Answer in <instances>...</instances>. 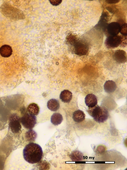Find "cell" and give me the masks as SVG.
I'll list each match as a JSON object with an SVG mask.
<instances>
[{"instance_id": "obj_1", "label": "cell", "mask_w": 127, "mask_h": 170, "mask_svg": "<svg viewBox=\"0 0 127 170\" xmlns=\"http://www.w3.org/2000/svg\"><path fill=\"white\" fill-rule=\"evenodd\" d=\"M24 159L28 163L34 164L39 162L43 156V151L38 144L31 143L27 145L23 150Z\"/></svg>"}, {"instance_id": "obj_2", "label": "cell", "mask_w": 127, "mask_h": 170, "mask_svg": "<svg viewBox=\"0 0 127 170\" xmlns=\"http://www.w3.org/2000/svg\"><path fill=\"white\" fill-rule=\"evenodd\" d=\"M87 112L96 122L103 123L106 121L109 116L108 112L105 107L96 105L92 107H89Z\"/></svg>"}, {"instance_id": "obj_3", "label": "cell", "mask_w": 127, "mask_h": 170, "mask_svg": "<svg viewBox=\"0 0 127 170\" xmlns=\"http://www.w3.org/2000/svg\"><path fill=\"white\" fill-rule=\"evenodd\" d=\"M69 44L72 46L73 52L77 55L80 56L85 55L88 53L89 45L83 40L76 37L73 42Z\"/></svg>"}, {"instance_id": "obj_4", "label": "cell", "mask_w": 127, "mask_h": 170, "mask_svg": "<svg viewBox=\"0 0 127 170\" xmlns=\"http://www.w3.org/2000/svg\"><path fill=\"white\" fill-rule=\"evenodd\" d=\"M20 121L22 125L26 128L32 129L37 123L36 116L29 113H26L20 119Z\"/></svg>"}, {"instance_id": "obj_5", "label": "cell", "mask_w": 127, "mask_h": 170, "mask_svg": "<svg viewBox=\"0 0 127 170\" xmlns=\"http://www.w3.org/2000/svg\"><path fill=\"white\" fill-rule=\"evenodd\" d=\"M123 40V38L121 36H109L106 38L105 43L107 48H114L121 45Z\"/></svg>"}, {"instance_id": "obj_6", "label": "cell", "mask_w": 127, "mask_h": 170, "mask_svg": "<svg viewBox=\"0 0 127 170\" xmlns=\"http://www.w3.org/2000/svg\"><path fill=\"white\" fill-rule=\"evenodd\" d=\"M10 120L9 126L12 132L14 133H18L21 128L20 119L17 115H14L11 116Z\"/></svg>"}, {"instance_id": "obj_7", "label": "cell", "mask_w": 127, "mask_h": 170, "mask_svg": "<svg viewBox=\"0 0 127 170\" xmlns=\"http://www.w3.org/2000/svg\"><path fill=\"white\" fill-rule=\"evenodd\" d=\"M109 14L106 11L103 12L101 14L98 23L95 26V28L97 29L102 30L105 32L108 24Z\"/></svg>"}, {"instance_id": "obj_8", "label": "cell", "mask_w": 127, "mask_h": 170, "mask_svg": "<svg viewBox=\"0 0 127 170\" xmlns=\"http://www.w3.org/2000/svg\"><path fill=\"white\" fill-rule=\"evenodd\" d=\"M121 26L119 23L112 22L108 24L105 32L107 33V36L117 35L120 32Z\"/></svg>"}, {"instance_id": "obj_9", "label": "cell", "mask_w": 127, "mask_h": 170, "mask_svg": "<svg viewBox=\"0 0 127 170\" xmlns=\"http://www.w3.org/2000/svg\"><path fill=\"white\" fill-rule=\"evenodd\" d=\"M113 58L117 63L120 64L124 63L127 61V53L123 50H118L114 52Z\"/></svg>"}, {"instance_id": "obj_10", "label": "cell", "mask_w": 127, "mask_h": 170, "mask_svg": "<svg viewBox=\"0 0 127 170\" xmlns=\"http://www.w3.org/2000/svg\"><path fill=\"white\" fill-rule=\"evenodd\" d=\"M85 103L88 107H92L96 105L97 103V97L93 94H87L85 98Z\"/></svg>"}, {"instance_id": "obj_11", "label": "cell", "mask_w": 127, "mask_h": 170, "mask_svg": "<svg viewBox=\"0 0 127 170\" xmlns=\"http://www.w3.org/2000/svg\"><path fill=\"white\" fill-rule=\"evenodd\" d=\"M72 97V93L69 90L64 89L62 91L60 95V98L64 103H68L71 100Z\"/></svg>"}, {"instance_id": "obj_12", "label": "cell", "mask_w": 127, "mask_h": 170, "mask_svg": "<svg viewBox=\"0 0 127 170\" xmlns=\"http://www.w3.org/2000/svg\"><path fill=\"white\" fill-rule=\"evenodd\" d=\"M12 50L11 47L8 45H4L0 48V54L4 57H8L12 54Z\"/></svg>"}, {"instance_id": "obj_13", "label": "cell", "mask_w": 127, "mask_h": 170, "mask_svg": "<svg viewBox=\"0 0 127 170\" xmlns=\"http://www.w3.org/2000/svg\"><path fill=\"white\" fill-rule=\"evenodd\" d=\"M117 88L116 84L112 80H108L105 83L104 85V89L106 93H111L113 92Z\"/></svg>"}, {"instance_id": "obj_14", "label": "cell", "mask_w": 127, "mask_h": 170, "mask_svg": "<svg viewBox=\"0 0 127 170\" xmlns=\"http://www.w3.org/2000/svg\"><path fill=\"white\" fill-rule=\"evenodd\" d=\"M48 108L53 111H56L59 108L60 105L59 101L55 99H52L48 100L47 102Z\"/></svg>"}, {"instance_id": "obj_15", "label": "cell", "mask_w": 127, "mask_h": 170, "mask_svg": "<svg viewBox=\"0 0 127 170\" xmlns=\"http://www.w3.org/2000/svg\"><path fill=\"white\" fill-rule=\"evenodd\" d=\"M85 114L82 111L78 110L75 111L73 114L72 118L75 122L79 123L84 120Z\"/></svg>"}, {"instance_id": "obj_16", "label": "cell", "mask_w": 127, "mask_h": 170, "mask_svg": "<svg viewBox=\"0 0 127 170\" xmlns=\"http://www.w3.org/2000/svg\"><path fill=\"white\" fill-rule=\"evenodd\" d=\"M63 120L62 115L58 113H55L52 115L51 118V123L55 125H58L60 124Z\"/></svg>"}, {"instance_id": "obj_17", "label": "cell", "mask_w": 127, "mask_h": 170, "mask_svg": "<svg viewBox=\"0 0 127 170\" xmlns=\"http://www.w3.org/2000/svg\"><path fill=\"white\" fill-rule=\"evenodd\" d=\"M27 110L29 113L35 116L37 115L38 114L39 108L37 104L35 103H32L28 106Z\"/></svg>"}, {"instance_id": "obj_18", "label": "cell", "mask_w": 127, "mask_h": 170, "mask_svg": "<svg viewBox=\"0 0 127 170\" xmlns=\"http://www.w3.org/2000/svg\"><path fill=\"white\" fill-rule=\"evenodd\" d=\"M123 35L126 36L127 33V23H125L121 26L120 32Z\"/></svg>"}, {"instance_id": "obj_19", "label": "cell", "mask_w": 127, "mask_h": 170, "mask_svg": "<svg viewBox=\"0 0 127 170\" xmlns=\"http://www.w3.org/2000/svg\"><path fill=\"white\" fill-rule=\"evenodd\" d=\"M50 3L54 6H57L59 5L62 2L61 0H49Z\"/></svg>"}, {"instance_id": "obj_20", "label": "cell", "mask_w": 127, "mask_h": 170, "mask_svg": "<svg viewBox=\"0 0 127 170\" xmlns=\"http://www.w3.org/2000/svg\"><path fill=\"white\" fill-rule=\"evenodd\" d=\"M106 9L109 12L112 13H114L116 10V9L115 7L112 6H107L106 7Z\"/></svg>"}, {"instance_id": "obj_21", "label": "cell", "mask_w": 127, "mask_h": 170, "mask_svg": "<svg viewBox=\"0 0 127 170\" xmlns=\"http://www.w3.org/2000/svg\"><path fill=\"white\" fill-rule=\"evenodd\" d=\"M120 0H105V2L109 4H113L119 2Z\"/></svg>"}]
</instances>
